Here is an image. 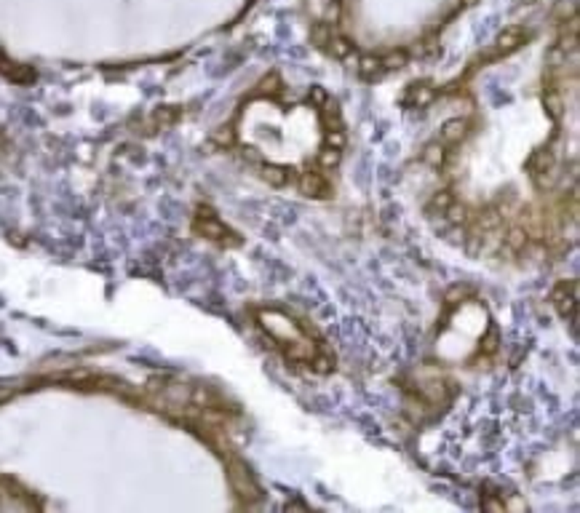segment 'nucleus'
Segmentation results:
<instances>
[{"mask_svg": "<svg viewBox=\"0 0 580 513\" xmlns=\"http://www.w3.org/2000/svg\"><path fill=\"white\" fill-rule=\"evenodd\" d=\"M196 230L201 233L203 238H209V241H214V244H220V246L241 244V238H238L233 230H227L209 209H201V211H198V217H196Z\"/></svg>", "mask_w": 580, "mask_h": 513, "instance_id": "f257e3e1", "label": "nucleus"}, {"mask_svg": "<svg viewBox=\"0 0 580 513\" xmlns=\"http://www.w3.org/2000/svg\"><path fill=\"white\" fill-rule=\"evenodd\" d=\"M227 479H230V484H233V490H236V494L238 497H244V500H260V484L254 481V476L249 473V468H246L241 460H230L227 463Z\"/></svg>", "mask_w": 580, "mask_h": 513, "instance_id": "f03ea898", "label": "nucleus"}, {"mask_svg": "<svg viewBox=\"0 0 580 513\" xmlns=\"http://www.w3.org/2000/svg\"><path fill=\"white\" fill-rule=\"evenodd\" d=\"M551 302L559 311V315H572L575 313V302H578V284L575 281H561L554 294H551Z\"/></svg>", "mask_w": 580, "mask_h": 513, "instance_id": "7ed1b4c3", "label": "nucleus"}, {"mask_svg": "<svg viewBox=\"0 0 580 513\" xmlns=\"http://www.w3.org/2000/svg\"><path fill=\"white\" fill-rule=\"evenodd\" d=\"M300 190L311 198H329L332 196V187H329L327 177L318 174V171H311V169L305 174H300Z\"/></svg>", "mask_w": 580, "mask_h": 513, "instance_id": "20e7f679", "label": "nucleus"}, {"mask_svg": "<svg viewBox=\"0 0 580 513\" xmlns=\"http://www.w3.org/2000/svg\"><path fill=\"white\" fill-rule=\"evenodd\" d=\"M468 129H470L468 121L452 118V121H446L444 126H442V142L444 145H457V142H463L468 136Z\"/></svg>", "mask_w": 580, "mask_h": 513, "instance_id": "39448f33", "label": "nucleus"}, {"mask_svg": "<svg viewBox=\"0 0 580 513\" xmlns=\"http://www.w3.org/2000/svg\"><path fill=\"white\" fill-rule=\"evenodd\" d=\"M554 163H557L554 153L543 147V150H537L535 156H532V160H530V171H532V177L548 174V171H554Z\"/></svg>", "mask_w": 580, "mask_h": 513, "instance_id": "423d86ee", "label": "nucleus"}, {"mask_svg": "<svg viewBox=\"0 0 580 513\" xmlns=\"http://www.w3.org/2000/svg\"><path fill=\"white\" fill-rule=\"evenodd\" d=\"M308 364H311V369L315 375H329V372H335V353H329V350H315Z\"/></svg>", "mask_w": 580, "mask_h": 513, "instance_id": "0eeeda50", "label": "nucleus"}, {"mask_svg": "<svg viewBox=\"0 0 580 513\" xmlns=\"http://www.w3.org/2000/svg\"><path fill=\"white\" fill-rule=\"evenodd\" d=\"M433 96H436V89H431V86H409V94H406V102L409 105H415V107H425V105H431L433 102Z\"/></svg>", "mask_w": 580, "mask_h": 513, "instance_id": "6e6552de", "label": "nucleus"}, {"mask_svg": "<svg viewBox=\"0 0 580 513\" xmlns=\"http://www.w3.org/2000/svg\"><path fill=\"white\" fill-rule=\"evenodd\" d=\"M321 107H324V110H321V118H324V123H327L329 129H342V112H340V102H337V99H327Z\"/></svg>", "mask_w": 580, "mask_h": 513, "instance_id": "1a4fd4ad", "label": "nucleus"}, {"mask_svg": "<svg viewBox=\"0 0 580 513\" xmlns=\"http://www.w3.org/2000/svg\"><path fill=\"white\" fill-rule=\"evenodd\" d=\"M527 238H530V235H527V230H524L521 224H513L511 230L506 233L503 244H506V249H508V251H521V249L527 246Z\"/></svg>", "mask_w": 580, "mask_h": 513, "instance_id": "9d476101", "label": "nucleus"}, {"mask_svg": "<svg viewBox=\"0 0 580 513\" xmlns=\"http://www.w3.org/2000/svg\"><path fill=\"white\" fill-rule=\"evenodd\" d=\"M291 169H281V166H265L262 169V179L268 182V185H273V187H284L287 182L291 179Z\"/></svg>", "mask_w": 580, "mask_h": 513, "instance_id": "9b49d317", "label": "nucleus"}, {"mask_svg": "<svg viewBox=\"0 0 580 513\" xmlns=\"http://www.w3.org/2000/svg\"><path fill=\"white\" fill-rule=\"evenodd\" d=\"M543 105H546V110H548V115H551L554 121L561 118V112H564V99H561V94H559L557 89H548L543 94Z\"/></svg>", "mask_w": 580, "mask_h": 513, "instance_id": "f8f14e48", "label": "nucleus"}, {"mask_svg": "<svg viewBox=\"0 0 580 513\" xmlns=\"http://www.w3.org/2000/svg\"><path fill=\"white\" fill-rule=\"evenodd\" d=\"M521 43H524V35H521L519 30H508V32H503V35H500L497 48H500V54H511V51H516Z\"/></svg>", "mask_w": 580, "mask_h": 513, "instance_id": "ddd939ff", "label": "nucleus"}, {"mask_svg": "<svg viewBox=\"0 0 580 513\" xmlns=\"http://www.w3.org/2000/svg\"><path fill=\"white\" fill-rule=\"evenodd\" d=\"M361 75L366 81H377L380 75H382V59H377V56H364L361 59Z\"/></svg>", "mask_w": 580, "mask_h": 513, "instance_id": "4468645a", "label": "nucleus"}, {"mask_svg": "<svg viewBox=\"0 0 580 513\" xmlns=\"http://www.w3.org/2000/svg\"><path fill=\"white\" fill-rule=\"evenodd\" d=\"M497 350H500V332H497V326H490L487 335L481 337V353L484 356H495Z\"/></svg>", "mask_w": 580, "mask_h": 513, "instance_id": "2eb2a0df", "label": "nucleus"}, {"mask_svg": "<svg viewBox=\"0 0 580 513\" xmlns=\"http://www.w3.org/2000/svg\"><path fill=\"white\" fill-rule=\"evenodd\" d=\"M444 217L449 220L452 224H463V222H468V206L466 203H457V201H452L449 203V209L444 211Z\"/></svg>", "mask_w": 580, "mask_h": 513, "instance_id": "dca6fc26", "label": "nucleus"}, {"mask_svg": "<svg viewBox=\"0 0 580 513\" xmlns=\"http://www.w3.org/2000/svg\"><path fill=\"white\" fill-rule=\"evenodd\" d=\"M318 163H321L324 169H337V166H340V150H335V147H324L321 156H318Z\"/></svg>", "mask_w": 580, "mask_h": 513, "instance_id": "f3484780", "label": "nucleus"}, {"mask_svg": "<svg viewBox=\"0 0 580 513\" xmlns=\"http://www.w3.org/2000/svg\"><path fill=\"white\" fill-rule=\"evenodd\" d=\"M324 147H335V150H342L345 147V134L340 129H329L327 136H324Z\"/></svg>", "mask_w": 580, "mask_h": 513, "instance_id": "a211bd4d", "label": "nucleus"}, {"mask_svg": "<svg viewBox=\"0 0 580 513\" xmlns=\"http://www.w3.org/2000/svg\"><path fill=\"white\" fill-rule=\"evenodd\" d=\"M452 201H455V198H452V193L442 190V193H436V196H433V201H431V209H433V211H439V214H444Z\"/></svg>", "mask_w": 580, "mask_h": 513, "instance_id": "6ab92c4d", "label": "nucleus"}, {"mask_svg": "<svg viewBox=\"0 0 580 513\" xmlns=\"http://www.w3.org/2000/svg\"><path fill=\"white\" fill-rule=\"evenodd\" d=\"M214 142H217V145H225V147H227V145H233V142H236L233 126H220V129L214 132Z\"/></svg>", "mask_w": 580, "mask_h": 513, "instance_id": "aec40b11", "label": "nucleus"}, {"mask_svg": "<svg viewBox=\"0 0 580 513\" xmlns=\"http://www.w3.org/2000/svg\"><path fill=\"white\" fill-rule=\"evenodd\" d=\"M260 94H262V96H278V94H281V83H278V78H276V75H270V81H262Z\"/></svg>", "mask_w": 580, "mask_h": 513, "instance_id": "412c9836", "label": "nucleus"}, {"mask_svg": "<svg viewBox=\"0 0 580 513\" xmlns=\"http://www.w3.org/2000/svg\"><path fill=\"white\" fill-rule=\"evenodd\" d=\"M404 65H406V54H402V51H399V54H391V56L382 62V67H388V70H402Z\"/></svg>", "mask_w": 580, "mask_h": 513, "instance_id": "4be33fe9", "label": "nucleus"}, {"mask_svg": "<svg viewBox=\"0 0 580 513\" xmlns=\"http://www.w3.org/2000/svg\"><path fill=\"white\" fill-rule=\"evenodd\" d=\"M425 160H428V163H433V166H436V163H442V160H444V150H442L439 145H431V147L425 150Z\"/></svg>", "mask_w": 580, "mask_h": 513, "instance_id": "5701e85b", "label": "nucleus"}, {"mask_svg": "<svg viewBox=\"0 0 580 513\" xmlns=\"http://www.w3.org/2000/svg\"><path fill=\"white\" fill-rule=\"evenodd\" d=\"M308 99H311L313 105H324L329 96H327V91L321 89V86H313L311 89V94H308Z\"/></svg>", "mask_w": 580, "mask_h": 513, "instance_id": "b1692460", "label": "nucleus"}, {"mask_svg": "<svg viewBox=\"0 0 580 513\" xmlns=\"http://www.w3.org/2000/svg\"><path fill=\"white\" fill-rule=\"evenodd\" d=\"M332 51H335V56H340V59H342V56H348V54H351V45L345 43V41H335Z\"/></svg>", "mask_w": 580, "mask_h": 513, "instance_id": "393cba45", "label": "nucleus"}]
</instances>
